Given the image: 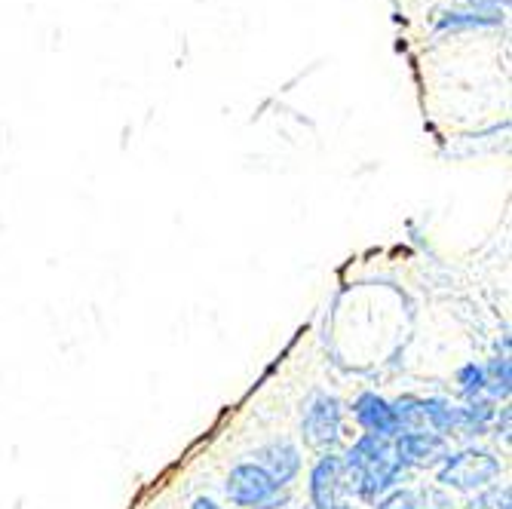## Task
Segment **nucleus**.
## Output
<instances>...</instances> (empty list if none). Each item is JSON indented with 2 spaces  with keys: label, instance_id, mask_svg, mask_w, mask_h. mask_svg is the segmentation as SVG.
Wrapping results in <instances>:
<instances>
[{
  "label": "nucleus",
  "instance_id": "nucleus-13",
  "mask_svg": "<svg viewBox=\"0 0 512 509\" xmlns=\"http://www.w3.org/2000/svg\"><path fill=\"white\" fill-rule=\"evenodd\" d=\"M191 509H224V506H218L215 500H206V497H200V500H194V506Z\"/></svg>",
  "mask_w": 512,
  "mask_h": 509
},
{
  "label": "nucleus",
  "instance_id": "nucleus-14",
  "mask_svg": "<svg viewBox=\"0 0 512 509\" xmlns=\"http://www.w3.org/2000/svg\"><path fill=\"white\" fill-rule=\"evenodd\" d=\"M335 509H353V506H344V503H338V506H335Z\"/></svg>",
  "mask_w": 512,
  "mask_h": 509
},
{
  "label": "nucleus",
  "instance_id": "nucleus-10",
  "mask_svg": "<svg viewBox=\"0 0 512 509\" xmlns=\"http://www.w3.org/2000/svg\"><path fill=\"white\" fill-rule=\"evenodd\" d=\"M396 411V421H399V430H421L427 424L424 418V399H417V396H405L393 405Z\"/></svg>",
  "mask_w": 512,
  "mask_h": 509
},
{
  "label": "nucleus",
  "instance_id": "nucleus-4",
  "mask_svg": "<svg viewBox=\"0 0 512 509\" xmlns=\"http://www.w3.org/2000/svg\"><path fill=\"white\" fill-rule=\"evenodd\" d=\"M350 473H347V464L344 457H335V454H325L313 476H310V497H313V506L316 509H335L341 494L350 488Z\"/></svg>",
  "mask_w": 512,
  "mask_h": 509
},
{
  "label": "nucleus",
  "instance_id": "nucleus-7",
  "mask_svg": "<svg viewBox=\"0 0 512 509\" xmlns=\"http://www.w3.org/2000/svg\"><path fill=\"white\" fill-rule=\"evenodd\" d=\"M445 454V436L439 433H427V430H411V433H399L396 445H393V457L399 464H430L433 457Z\"/></svg>",
  "mask_w": 512,
  "mask_h": 509
},
{
  "label": "nucleus",
  "instance_id": "nucleus-6",
  "mask_svg": "<svg viewBox=\"0 0 512 509\" xmlns=\"http://www.w3.org/2000/svg\"><path fill=\"white\" fill-rule=\"evenodd\" d=\"M353 414L356 421L362 424V430L368 436H378V439H396L402 430H399V421H396V411L390 402H384L381 396L375 393H362L353 405Z\"/></svg>",
  "mask_w": 512,
  "mask_h": 509
},
{
  "label": "nucleus",
  "instance_id": "nucleus-3",
  "mask_svg": "<svg viewBox=\"0 0 512 509\" xmlns=\"http://www.w3.org/2000/svg\"><path fill=\"white\" fill-rule=\"evenodd\" d=\"M500 476V460L488 451H460L454 457H445V467L439 473V482L460 488V491H476Z\"/></svg>",
  "mask_w": 512,
  "mask_h": 509
},
{
  "label": "nucleus",
  "instance_id": "nucleus-11",
  "mask_svg": "<svg viewBox=\"0 0 512 509\" xmlns=\"http://www.w3.org/2000/svg\"><path fill=\"white\" fill-rule=\"evenodd\" d=\"M463 393H467L473 402L485 393V368L482 365H467V368H460V375H457Z\"/></svg>",
  "mask_w": 512,
  "mask_h": 509
},
{
  "label": "nucleus",
  "instance_id": "nucleus-12",
  "mask_svg": "<svg viewBox=\"0 0 512 509\" xmlns=\"http://www.w3.org/2000/svg\"><path fill=\"white\" fill-rule=\"evenodd\" d=\"M378 509H421V506H417V494L414 491H393L390 497L381 500Z\"/></svg>",
  "mask_w": 512,
  "mask_h": 509
},
{
  "label": "nucleus",
  "instance_id": "nucleus-9",
  "mask_svg": "<svg viewBox=\"0 0 512 509\" xmlns=\"http://www.w3.org/2000/svg\"><path fill=\"white\" fill-rule=\"evenodd\" d=\"M424 418L427 424H433V430L451 433V430H470L473 433V421H470V408L467 405H451L445 399H424Z\"/></svg>",
  "mask_w": 512,
  "mask_h": 509
},
{
  "label": "nucleus",
  "instance_id": "nucleus-2",
  "mask_svg": "<svg viewBox=\"0 0 512 509\" xmlns=\"http://www.w3.org/2000/svg\"><path fill=\"white\" fill-rule=\"evenodd\" d=\"M227 497L234 506L246 509H283L289 503V491L276 485L258 464H240L230 470Z\"/></svg>",
  "mask_w": 512,
  "mask_h": 509
},
{
  "label": "nucleus",
  "instance_id": "nucleus-5",
  "mask_svg": "<svg viewBox=\"0 0 512 509\" xmlns=\"http://www.w3.org/2000/svg\"><path fill=\"white\" fill-rule=\"evenodd\" d=\"M341 436V402L335 396H316L304 414V439L313 448H329Z\"/></svg>",
  "mask_w": 512,
  "mask_h": 509
},
{
  "label": "nucleus",
  "instance_id": "nucleus-1",
  "mask_svg": "<svg viewBox=\"0 0 512 509\" xmlns=\"http://www.w3.org/2000/svg\"><path fill=\"white\" fill-rule=\"evenodd\" d=\"M344 464H347L350 482H356V491L362 500L384 497L390 488H396V482L405 473V467L393 457L390 439H378L368 433L347 451Z\"/></svg>",
  "mask_w": 512,
  "mask_h": 509
},
{
  "label": "nucleus",
  "instance_id": "nucleus-8",
  "mask_svg": "<svg viewBox=\"0 0 512 509\" xmlns=\"http://www.w3.org/2000/svg\"><path fill=\"white\" fill-rule=\"evenodd\" d=\"M255 464L276 482V485H289L298 470H301V457H298V448L289 445V442H273V445H264L258 454H255Z\"/></svg>",
  "mask_w": 512,
  "mask_h": 509
}]
</instances>
